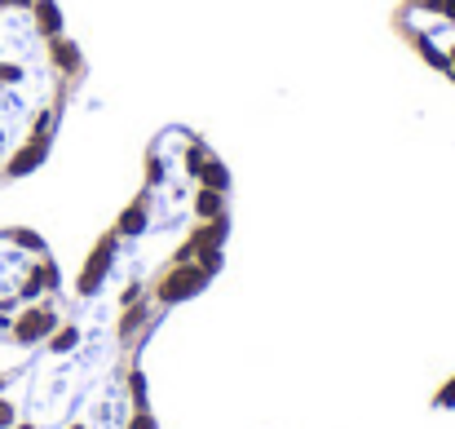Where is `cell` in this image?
Returning a JSON list of instances; mask_svg holds the SVG:
<instances>
[{
  "instance_id": "cell-1",
  "label": "cell",
  "mask_w": 455,
  "mask_h": 429,
  "mask_svg": "<svg viewBox=\"0 0 455 429\" xmlns=\"http://www.w3.org/2000/svg\"><path fill=\"white\" fill-rule=\"evenodd\" d=\"M230 195V168L195 129L155 134L142 182L98 239L71 310L31 363L0 372V429H155L142 372L102 385L98 363L147 345L172 305L217 279Z\"/></svg>"
},
{
  "instance_id": "cell-4",
  "label": "cell",
  "mask_w": 455,
  "mask_h": 429,
  "mask_svg": "<svg viewBox=\"0 0 455 429\" xmlns=\"http://www.w3.org/2000/svg\"><path fill=\"white\" fill-rule=\"evenodd\" d=\"M398 40L455 85V0H403L394 9Z\"/></svg>"
},
{
  "instance_id": "cell-2",
  "label": "cell",
  "mask_w": 455,
  "mask_h": 429,
  "mask_svg": "<svg viewBox=\"0 0 455 429\" xmlns=\"http://www.w3.org/2000/svg\"><path fill=\"white\" fill-rule=\"evenodd\" d=\"M84 76L58 0H0V186L49 159Z\"/></svg>"
},
{
  "instance_id": "cell-3",
  "label": "cell",
  "mask_w": 455,
  "mask_h": 429,
  "mask_svg": "<svg viewBox=\"0 0 455 429\" xmlns=\"http://www.w3.org/2000/svg\"><path fill=\"white\" fill-rule=\"evenodd\" d=\"M67 314L62 271L36 231H0V341L40 345Z\"/></svg>"
}]
</instances>
